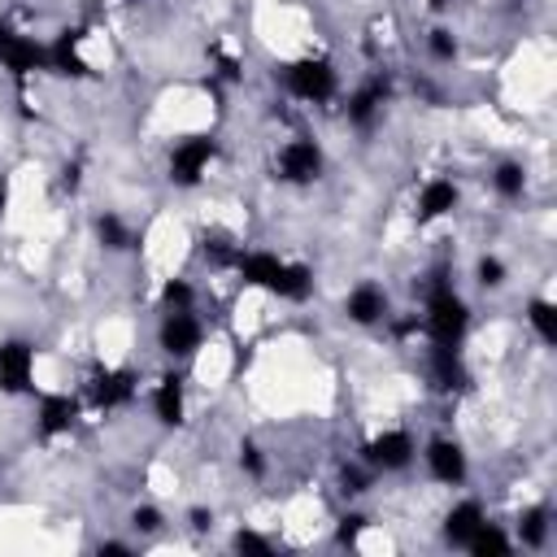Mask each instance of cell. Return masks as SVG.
I'll return each instance as SVG.
<instances>
[{
    "label": "cell",
    "mask_w": 557,
    "mask_h": 557,
    "mask_svg": "<svg viewBox=\"0 0 557 557\" xmlns=\"http://www.w3.org/2000/svg\"><path fill=\"white\" fill-rule=\"evenodd\" d=\"M231 274L244 287H257V292L283 300V305H309L313 292H318L313 265H305L296 257H278L274 248H248V244H239V252L231 261Z\"/></svg>",
    "instance_id": "6da1fadb"
},
{
    "label": "cell",
    "mask_w": 557,
    "mask_h": 557,
    "mask_svg": "<svg viewBox=\"0 0 557 557\" xmlns=\"http://www.w3.org/2000/svg\"><path fill=\"white\" fill-rule=\"evenodd\" d=\"M426 344H448L461 348L470 335V300L457 292L448 265L431 270V278L422 283V318H418Z\"/></svg>",
    "instance_id": "7a4b0ae2"
},
{
    "label": "cell",
    "mask_w": 557,
    "mask_h": 557,
    "mask_svg": "<svg viewBox=\"0 0 557 557\" xmlns=\"http://www.w3.org/2000/svg\"><path fill=\"white\" fill-rule=\"evenodd\" d=\"M274 83L283 87L287 100L309 104V109L335 104L339 91H344V78H339V70H335V61L322 57V52H305V57H296V61H283V65L274 70Z\"/></svg>",
    "instance_id": "3957f363"
},
{
    "label": "cell",
    "mask_w": 557,
    "mask_h": 557,
    "mask_svg": "<svg viewBox=\"0 0 557 557\" xmlns=\"http://www.w3.org/2000/svg\"><path fill=\"white\" fill-rule=\"evenodd\" d=\"M218 152H222V144H218V135H213V131L178 135V139L170 144V152H165V183H170V187H178V191L200 187V183L209 178V170H213Z\"/></svg>",
    "instance_id": "277c9868"
},
{
    "label": "cell",
    "mask_w": 557,
    "mask_h": 557,
    "mask_svg": "<svg viewBox=\"0 0 557 557\" xmlns=\"http://www.w3.org/2000/svg\"><path fill=\"white\" fill-rule=\"evenodd\" d=\"M139 370L131 366H91L83 379V405L96 413H117L139 400Z\"/></svg>",
    "instance_id": "5b68a950"
},
{
    "label": "cell",
    "mask_w": 557,
    "mask_h": 557,
    "mask_svg": "<svg viewBox=\"0 0 557 557\" xmlns=\"http://www.w3.org/2000/svg\"><path fill=\"white\" fill-rule=\"evenodd\" d=\"M152 339L170 366H187L205 348V318L196 309H165V313H157Z\"/></svg>",
    "instance_id": "8992f818"
},
{
    "label": "cell",
    "mask_w": 557,
    "mask_h": 557,
    "mask_svg": "<svg viewBox=\"0 0 557 557\" xmlns=\"http://www.w3.org/2000/svg\"><path fill=\"white\" fill-rule=\"evenodd\" d=\"M326 174V148L313 135H287L274 148V178L283 187H313Z\"/></svg>",
    "instance_id": "52a82bcc"
},
{
    "label": "cell",
    "mask_w": 557,
    "mask_h": 557,
    "mask_svg": "<svg viewBox=\"0 0 557 557\" xmlns=\"http://www.w3.org/2000/svg\"><path fill=\"white\" fill-rule=\"evenodd\" d=\"M387 104H392V78H387L383 70H374V74H366L361 83H352L348 91H339V113H344V122H348L352 131H361V135H370V131L383 122Z\"/></svg>",
    "instance_id": "ba28073f"
},
{
    "label": "cell",
    "mask_w": 557,
    "mask_h": 557,
    "mask_svg": "<svg viewBox=\"0 0 557 557\" xmlns=\"http://www.w3.org/2000/svg\"><path fill=\"white\" fill-rule=\"evenodd\" d=\"M357 461H366L374 474H405L418 461V435L409 426H383L370 440H361Z\"/></svg>",
    "instance_id": "9c48e42d"
},
{
    "label": "cell",
    "mask_w": 557,
    "mask_h": 557,
    "mask_svg": "<svg viewBox=\"0 0 557 557\" xmlns=\"http://www.w3.org/2000/svg\"><path fill=\"white\" fill-rule=\"evenodd\" d=\"M418 457H422L431 483L453 487V492H461L470 483V453L457 435H431L426 444H418Z\"/></svg>",
    "instance_id": "30bf717a"
},
{
    "label": "cell",
    "mask_w": 557,
    "mask_h": 557,
    "mask_svg": "<svg viewBox=\"0 0 557 557\" xmlns=\"http://www.w3.org/2000/svg\"><path fill=\"white\" fill-rule=\"evenodd\" d=\"M35 366L39 348L26 335L0 339V396H35Z\"/></svg>",
    "instance_id": "8fae6325"
},
{
    "label": "cell",
    "mask_w": 557,
    "mask_h": 557,
    "mask_svg": "<svg viewBox=\"0 0 557 557\" xmlns=\"http://www.w3.org/2000/svg\"><path fill=\"white\" fill-rule=\"evenodd\" d=\"M339 313H344L352 326L374 331V326H383V322L392 318V292H387L379 278H357V283L344 292Z\"/></svg>",
    "instance_id": "7c38bea8"
},
{
    "label": "cell",
    "mask_w": 557,
    "mask_h": 557,
    "mask_svg": "<svg viewBox=\"0 0 557 557\" xmlns=\"http://www.w3.org/2000/svg\"><path fill=\"white\" fill-rule=\"evenodd\" d=\"M83 409H87V405H83V396H74V392H39V400H35V435H39L44 444L70 435V431L78 426Z\"/></svg>",
    "instance_id": "4fadbf2b"
},
{
    "label": "cell",
    "mask_w": 557,
    "mask_h": 557,
    "mask_svg": "<svg viewBox=\"0 0 557 557\" xmlns=\"http://www.w3.org/2000/svg\"><path fill=\"white\" fill-rule=\"evenodd\" d=\"M148 409L161 431H178L187 422V379L178 366H170L157 383H148Z\"/></svg>",
    "instance_id": "5bb4252c"
},
{
    "label": "cell",
    "mask_w": 557,
    "mask_h": 557,
    "mask_svg": "<svg viewBox=\"0 0 557 557\" xmlns=\"http://www.w3.org/2000/svg\"><path fill=\"white\" fill-rule=\"evenodd\" d=\"M426 383L431 392L440 396H457L470 387V366H466V352L461 348H448V344H426Z\"/></svg>",
    "instance_id": "9a60e30c"
},
{
    "label": "cell",
    "mask_w": 557,
    "mask_h": 557,
    "mask_svg": "<svg viewBox=\"0 0 557 557\" xmlns=\"http://www.w3.org/2000/svg\"><path fill=\"white\" fill-rule=\"evenodd\" d=\"M457 205H461L457 178L431 174V178H422V187H418V196H413V222H418V226H431V222L457 213Z\"/></svg>",
    "instance_id": "2e32d148"
},
{
    "label": "cell",
    "mask_w": 557,
    "mask_h": 557,
    "mask_svg": "<svg viewBox=\"0 0 557 557\" xmlns=\"http://www.w3.org/2000/svg\"><path fill=\"white\" fill-rule=\"evenodd\" d=\"M83 26H65L57 39H48V74L57 78H91V61L83 57Z\"/></svg>",
    "instance_id": "e0dca14e"
},
{
    "label": "cell",
    "mask_w": 557,
    "mask_h": 557,
    "mask_svg": "<svg viewBox=\"0 0 557 557\" xmlns=\"http://www.w3.org/2000/svg\"><path fill=\"white\" fill-rule=\"evenodd\" d=\"M0 70H4L13 83H30V78L48 74V39H35V35L17 30V39L9 44Z\"/></svg>",
    "instance_id": "ac0fdd59"
},
{
    "label": "cell",
    "mask_w": 557,
    "mask_h": 557,
    "mask_svg": "<svg viewBox=\"0 0 557 557\" xmlns=\"http://www.w3.org/2000/svg\"><path fill=\"white\" fill-rule=\"evenodd\" d=\"M487 518V505L479 500V496H457L448 509H444V518H440V540L448 544V548H466V540L474 535V527Z\"/></svg>",
    "instance_id": "d6986e66"
},
{
    "label": "cell",
    "mask_w": 557,
    "mask_h": 557,
    "mask_svg": "<svg viewBox=\"0 0 557 557\" xmlns=\"http://www.w3.org/2000/svg\"><path fill=\"white\" fill-rule=\"evenodd\" d=\"M513 548H527V553H540L553 535V505L548 500H535V505H522L518 518H513Z\"/></svg>",
    "instance_id": "ffe728a7"
},
{
    "label": "cell",
    "mask_w": 557,
    "mask_h": 557,
    "mask_svg": "<svg viewBox=\"0 0 557 557\" xmlns=\"http://www.w3.org/2000/svg\"><path fill=\"white\" fill-rule=\"evenodd\" d=\"M91 235H96V244H100L104 252H131V248H135V226H131L117 209H100V213L91 218Z\"/></svg>",
    "instance_id": "44dd1931"
},
{
    "label": "cell",
    "mask_w": 557,
    "mask_h": 557,
    "mask_svg": "<svg viewBox=\"0 0 557 557\" xmlns=\"http://www.w3.org/2000/svg\"><path fill=\"white\" fill-rule=\"evenodd\" d=\"M522 322L531 326V335L540 339V348H557V305L548 296H527Z\"/></svg>",
    "instance_id": "7402d4cb"
},
{
    "label": "cell",
    "mask_w": 557,
    "mask_h": 557,
    "mask_svg": "<svg viewBox=\"0 0 557 557\" xmlns=\"http://www.w3.org/2000/svg\"><path fill=\"white\" fill-rule=\"evenodd\" d=\"M466 553L470 557H509L513 553V535L500 527V522H492V513L474 527V535L466 540Z\"/></svg>",
    "instance_id": "603a6c76"
},
{
    "label": "cell",
    "mask_w": 557,
    "mask_h": 557,
    "mask_svg": "<svg viewBox=\"0 0 557 557\" xmlns=\"http://www.w3.org/2000/svg\"><path fill=\"white\" fill-rule=\"evenodd\" d=\"M487 183H492V191L500 196V200H522L527 196V165L518 161V157H505V161H496L492 165V174H487Z\"/></svg>",
    "instance_id": "cb8c5ba5"
},
{
    "label": "cell",
    "mask_w": 557,
    "mask_h": 557,
    "mask_svg": "<svg viewBox=\"0 0 557 557\" xmlns=\"http://www.w3.org/2000/svg\"><path fill=\"white\" fill-rule=\"evenodd\" d=\"M196 305H200V292H196V283L187 274L161 278V287H157V313H165V309H196Z\"/></svg>",
    "instance_id": "d4e9b609"
},
{
    "label": "cell",
    "mask_w": 557,
    "mask_h": 557,
    "mask_svg": "<svg viewBox=\"0 0 557 557\" xmlns=\"http://www.w3.org/2000/svg\"><path fill=\"white\" fill-rule=\"evenodd\" d=\"M235 466H239L252 483H261V479L270 474V453H265L252 435H244V440H239V448H235Z\"/></svg>",
    "instance_id": "484cf974"
},
{
    "label": "cell",
    "mask_w": 557,
    "mask_h": 557,
    "mask_svg": "<svg viewBox=\"0 0 557 557\" xmlns=\"http://www.w3.org/2000/svg\"><path fill=\"white\" fill-rule=\"evenodd\" d=\"M457 52H461V39H457L453 26H431V30H426V57H431L435 65H453Z\"/></svg>",
    "instance_id": "4316f807"
},
{
    "label": "cell",
    "mask_w": 557,
    "mask_h": 557,
    "mask_svg": "<svg viewBox=\"0 0 557 557\" xmlns=\"http://www.w3.org/2000/svg\"><path fill=\"white\" fill-rule=\"evenodd\" d=\"M505 278H509V265H505V257H496V252H479V257H474V283H479L483 292H496V287H505Z\"/></svg>",
    "instance_id": "83f0119b"
},
{
    "label": "cell",
    "mask_w": 557,
    "mask_h": 557,
    "mask_svg": "<svg viewBox=\"0 0 557 557\" xmlns=\"http://www.w3.org/2000/svg\"><path fill=\"white\" fill-rule=\"evenodd\" d=\"M374 479H379V474H374L366 461H348V466L339 470V492H344V500H357V496H366Z\"/></svg>",
    "instance_id": "f1b7e54d"
},
{
    "label": "cell",
    "mask_w": 557,
    "mask_h": 557,
    "mask_svg": "<svg viewBox=\"0 0 557 557\" xmlns=\"http://www.w3.org/2000/svg\"><path fill=\"white\" fill-rule=\"evenodd\" d=\"M366 531H370V518H366L361 509H344L339 522H335V544H339V548H357Z\"/></svg>",
    "instance_id": "f546056e"
},
{
    "label": "cell",
    "mask_w": 557,
    "mask_h": 557,
    "mask_svg": "<svg viewBox=\"0 0 557 557\" xmlns=\"http://www.w3.org/2000/svg\"><path fill=\"white\" fill-rule=\"evenodd\" d=\"M231 548H235V553H274V540L261 535V531H252V527H239V531L231 535Z\"/></svg>",
    "instance_id": "4dcf8cb0"
},
{
    "label": "cell",
    "mask_w": 557,
    "mask_h": 557,
    "mask_svg": "<svg viewBox=\"0 0 557 557\" xmlns=\"http://www.w3.org/2000/svg\"><path fill=\"white\" fill-rule=\"evenodd\" d=\"M161 522H165V513H161L157 505H148V500L131 509V527H135L139 535H157V531H161Z\"/></svg>",
    "instance_id": "1f68e13d"
},
{
    "label": "cell",
    "mask_w": 557,
    "mask_h": 557,
    "mask_svg": "<svg viewBox=\"0 0 557 557\" xmlns=\"http://www.w3.org/2000/svg\"><path fill=\"white\" fill-rule=\"evenodd\" d=\"M187 522H191V531H209L213 527V509L196 505V509H187Z\"/></svg>",
    "instance_id": "d6a6232c"
},
{
    "label": "cell",
    "mask_w": 557,
    "mask_h": 557,
    "mask_svg": "<svg viewBox=\"0 0 557 557\" xmlns=\"http://www.w3.org/2000/svg\"><path fill=\"white\" fill-rule=\"evenodd\" d=\"M17 39V26H13V17L9 13H0V61H4V52H9V44Z\"/></svg>",
    "instance_id": "836d02e7"
},
{
    "label": "cell",
    "mask_w": 557,
    "mask_h": 557,
    "mask_svg": "<svg viewBox=\"0 0 557 557\" xmlns=\"http://www.w3.org/2000/svg\"><path fill=\"white\" fill-rule=\"evenodd\" d=\"M96 553H100V557H104V553H117V557H131V553H135V544H126V540H100V544H96Z\"/></svg>",
    "instance_id": "e575fe53"
},
{
    "label": "cell",
    "mask_w": 557,
    "mask_h": 557,
    "mask_svg": "<svg viewBox=\"0 0 557 557\" xmlns=\"http://www.w3.org/2000/svg\"><path fill=\"white\" fill-rule=\"evenodd\" d=\"M4 209H9V178H4V170H0V218H4Z\"/></svg>",
    "instance_id": "d590c367"
},
{
    "label": "cell",
    "mask_w": 557,
    "mask_h": 557,
    "mask_svg": "<svg viewBox=\"0 0 557 557\" xmlns=\"http://www.w3.org/2000/svg\"><path fill=\"white\" fill-rule=\"evenodd\" d=\"M426 4H431V9H444V0H426Z\"/></svg>",
    "instance_id": "8d00e7d4"
},
{
    "label": "cell",
    "mask_w": 557,
    "mask_h": 557,
    "mask_svg": "<svg viewBox=\"0 0 557 557\" xmlns=\"http://www.w3.org/2000/svg\"><path fill=\"white\" fill-rule=\"evenodd\" d=\"M91 4H109V0H91Z\"/></svg>",
    "instance_id": "74e56055"
},
{
    "label": "cell",
    "mask_w": 557,
    "mask_h": 557,
    "mask_svg": "<svg viewBox=\"0 0 557 557\" xmlns=\"http://www.w3.org/2000/svg\"><path fill=\"white\" fill-rule=\"evenodd\" d=\"M0 474H4V466H0Z\"/></svg>",
    "instance_id": "f35d334b"
},
{
    "label": "cell",
    "mask_w": 557,
    "mask_h": 557,
    "mask_svg": "<svg viewBox=\"0 0 557 557\" xmlns=\"http://www.w3.org/2000/svg\"><path fill=\"white\" fill-rule=\"evenodd\" d=\"M444 4H453V0H444Z\"/></svg>",
    "instance_id": "ab89813d"
}]
</instances>
